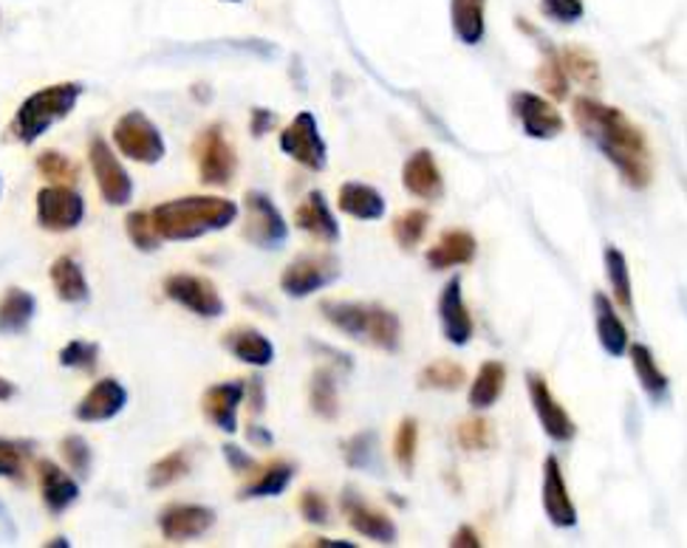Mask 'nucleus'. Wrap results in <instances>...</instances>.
<instances>
[{
    "instance_id": "obj_7",
    "label": "nucleus",
    "mask_w": 687,
    "mask_h": 548,
    "mask_svg": "<svg viewBox=\"0 0 687 548\" xmlns=\"http://www.w3.org/2000/svg\"><path fill=\"white\" fill-rule=\"evenodd\" d=\"M244 201V238L258 246V249H278V246L289 238V227H286L280 209L275 207L271 198L264 196V193H246Z\"/></svg>"
},
{
    "instance_id": "obj_19",
    "label": "nucleus",
    "mask_w": 687,
    "mask_h": 548,
    "mask_svg": "<svg viewBox=\"0 0 687 548\" xmlns=\"http://www.w3.org/2000/svg\"><path fill=\"white\" fill-rule=\"evenodd\" d=\"M402 184L410 196L422 198V201H435V198H442L444 182L433 153L430 151L413 153L402 167Z\"/></svg>"
},
{
    "instance_id": "obj_50",
    "label": "nucleus",
    "mask_w": 687,
    "mask_h": 548,
    "mask_svg": "<svg viewBox=\"0 0 687 548\" xmlns=\"http://www.w3.org/2000/svg\"><path fill=\"white\" fill-rule=\"evenodd\" d=\"M543 18L555 20V23H577L583 18V0H541Z\"/></svg>"
},
{
    "instance_id": "obj_3",
    "label": "nucleus",
    "mask_w": 687,
    "mask_h": 548,
    "mask_svg": "<svg viewBox=\"0 0 687 548\" xmlns=\"http://www.w3.org/2000/svg\"><path fill=\"white\" fill-rule=\"evenodd\" d=\"M80 96V82H58V85L34 91L18 107V114H14L12 125H9V136L20 142V145H34L51 125H58L60 120H65L74 111Z\"/></svg>"
},
{
    "instance_id": "obj_26",
    "label": "nucleus",
    "mask_w": 687,
    "mask_h": 548,
    "mask_svg": "<svg viewBox=\"0 0 687 548\" xmlns=\"http://www.w3.org/2000/svg\"><path fill=\"white\" fill-rule=\"evenodd\" d=\"M337 207L346 215H351V218H360V221H379L384 215V198L371 184L348 182L340 187Z\"/></svg>"
},
{
    "instance_id": "obj_22",
    "label": "nucleus",
    "mask_w": 687,
    "mask_h": 548,
    "mask_svg": "<svg viewBox=\"0 0 687 548\" xmlns=\"http://www.w3.org/2000/svg\"><path fill=\"white\" fill-rule=\"evenodd\" d=\"M295 224L297 229L315 235L322 244H335L340 240V224H337L335 213L328 209V201L322 193H309V196L300 201V207L295 209Z\"/></svg>"
},
{
    "instance_id": "obj_35",
    "label": "nucleus",
    "mask_w": 687,
    "mask_h": 548,
    "mask_svg": "<svg viewBox=\"0 0 687 548\" xmlns=\"http://www.w3.org/2000/svg\"><path fill=\"white\" fill-rule=\"evenodd\" d=\"M309 402L311 410H315L320 418H337V413H340V396H337L335 373L328 371V368H320V371H315V376H311Z\"/></svg>"
},
{
    "instance_id": "obj_1",
    "label": "nucleus",
    "mask_w": 687,
    "mask_h": 548,
    "mask_svg": "<svg viewBox=\"0 0 687 548\" xmlns=\"http://www.w3.org/2000/svg\"><path fill=\"white\" fill-rule=\"evenodd\" d=\"M574 122L586 133V139L603 151V156L617 167L619 178L628 187L645 189L650 184V151L645 133L639 131L619 107L592 96L574 100Z\"/></svg>"
},
{
    "instance_id": "obj_34",
    "label": "nucleus",
    "mask_w": 687,
    "mask_h": 548,
    "mask_svg": "<svg viewBox=\"0 0 687 548\" xmlns=\"http://www.w3.org/2000/svg\"><path fill=\"white\" fill-rule=\"evenodd\" d=\"M606 271L608 283L614 291V303L625 311V314H634V286H630V271L628 260L619 252L617 246H608L606 249Z\"/></svg>"
},
{
    "instance_id": "obj_53",
    "label": "nucleus",
    "mask_w": 687,
    "mask_h": 548,
    "mask_svg": "<svg viewBox=\"0 0 687 548\" xmlns=\"http://www.w3.org/2000/svg\"><path fill=\"white\" fill-rule=\"evenodd\" d=\"M224 458H227V464L229 467H233V473H238V475H246V473H255V461L249 458V455L244 453V449H238L235 447V444H227V447H224Z\"/></svg>"
},
{
    "instance_id": "obj_40",
    "label": "nucleus",
    "mask_w": 687,
    "mask_h": 548,
    "mask_svg": "<svg viewBox=\"0 0 687 548\" xmlns=\"http://www.w3.org/2000/svg\"><path fill=\"white\" fill-rule=\"evenodd\" d=\"M455 442H459V447L466 449V453H484V449H490L492 444H495V430H492V424L486 422V418H464V422L455 427Z\"/></svg>"
},
{
    "instance_id": "obj_13",
    "label": "nucleus",
    "mask_w": 687,
    "mask_h": 548,
    "mask_svg": "<svg viewBox=\"0 0 687 548\" xmlns=\"http://www.w3.org/2000/svg\"><path fill=\"white\" fill-rule=\"evenodd\" d=\"M164 294L171 297L173 303L184 306L198 317H207V320L224 314L222 294L215 291V286L207 278H198V275H187V271L171 275L164 280Z\"/></svg>"
},
{
    "instance_id": "obj_45",
    "label": "nucleus",
    "mask_w": 687,
    "mask_h": 548,
    "mask_svg": "<svg viewBox=\"0 0 687 548\" xmlns=\"http://www.w3.org/2000/svg\"><path fill=\"white\" fill-rule=\"evenodd\" d=\"M127 238L133 240V246H140L142 252H156L158 244H162V235L153 227V218L147 213H131L125 218Z\"/></svg>"
},
{
    "instance_id": "obj_18",
    "label": "nucleus",
    "mask_w": 687,
    "mask_h": 548,
    "mask_svg": "<svg viewBox=\"0 0 687 548\" xmlns=\"http://www.w3.org/2000/svg\"><path fill=\"white\" fill-rule=\"evenodd\" d=\"M127 404V391L116 379H102L76 404L74 416L80 422H111Z\"/></svg>"
},
{
    "instance_id": "obj_20",
    "label": "nucleus",
    "mask_w": 687,
    "mask_h": 548,
    "mask_svg": "<svg viewBox=\"0 0 687 548\" xmlns=\"http://www.w3.org/2000/svg\"><path fill=\"white\" fill-rule=\"evenodd\" d=\"M244 382H222V385H213L202 399L204 416L215 424L224 433H235L238 430V407L244 402Z\"/></svg>"
},
{
    "instance_id": "obj_56",
    "label": "nucleus",
    "mask_w": 687,
    "mask_h": 548,
    "mask_svg": "<svg viewBox=\"0 0 687 548\" xmlns=\"http://www.w3.org/2000/svg\"><path fill=\"white\" fill-rule=\"evenodd\" d=\"M14 535H18V529H14L12 515H9L7 506L0 504V542H12Z\"/></svg>"
},
{
    "instance_id": "obj_29",
    "label": "nucleus",
    "mask_w": 687,
    "mask_h": 548,
    "mask_svg": "<svg viewBox=\"0 0 687 548\" xmlns=\"http://www.w3.org/2000/svg\"><path fill=\"white\" fill-rule=\"evenodd\" d=\"M34 311H38V300L32 291L25 289H9L0 300V334H20L29 328Z\"/></svg>"
},
{
    "instance_id": "obj_8",
    "label": "nucleus",
    "mask_w": 687,
    "mask_h": 548,
    "mask_svg": "<svg viewBox=\"0 0 687 548\" xmlns=\"http://www.w3.org/2000/svg\"><path fill=\"white\" fill-rule=\"evenodd\" d=\"M340 278V263L331 255H304L295 263L286 266L280 275V289L289 297H309L315 291L326 289L328 283H335Z\"/></svg>"
},
{
    "instance_id": "obj_30",
    "label": "nucleus",
    "mask_w": 687,
    "mask_h": 548,
    "mask_svg": "<svg viewBox=\"0 0 687 548\" xmlns=\"http://www.w3.org/2000/svg\"><path fill=\"white\" fill-rule=\"evenodd\" d=\"M51 286L63 303H85L89 300V280L74 258L63 255L51 263Z\"/></svg>"
},
{
    "instance_id": "obj_9",
    "label": "nucleus",
    "mask_w": 687,
    "mask_h": 548,
    "mask_svg": "<svg viewBox=\"0 0 687 548\" xmlns=\"http://www.w3.org/2000/svg\"><path fill=\"white\" fill-rule=\"evenodd\" d=\"M510 105L521 131L532 136V139H555L566 127L561 111L548 100H543V96L532 94V91H515Z\"/></svg>"
},
{
    "instance_id": "obj_28",
    "label": "nucleus",
    "mask_w": 687,
    "mask_h": 548,
    "mask_svg": "<svg viewBox=\"0 0 687 548\" xmlns=\"http://www.w3.org/2000/svg\"><path fill=\"white\" fill-rule=\"evenodd\" d=\"M628 356L643 391L648 393L654 402H665V396H668L670 391V382L663 373V368H659V362L654 360V351H650L648 345H643V342H637V345H628Z\"/></svg>"
},
{
    "instance_id": "obj_49",
    "label": "nucleus",
    "mask_w": 687,
    "mask_h": 548,
    "mask_svg": "<svg viewBox=\"0 0 687 548\" xmlns=\"http://www.w3.org/2000/svg\"><path fill=\"white\" fill-rule=\"evenodd\" d=\"M60 453H63L65 464H69L76 475H89L91 447L85 438H80V435H69V438H63V444H60Z\"/></svg>"
},
{
    "instance_id": "obj_47",
    "label": "nucleus",
    "mask_w": 687,
    "mask_h": 548,
    "mask_svg": "<svg viewBox=\"0 0 687 548\" xmlns=\"http://www.w3.org/2000/svg\"><path fill=\"white\" fill-rule=\"evenodd\" d=\"M38 170L43 173L45 178H51V182H58V184H74L76 182V164L71 162L69 156H63V153L58 151H45L38 156Z\"/></svg>"
},
{
    "instance_id": "obj_15",
    "label": "nucleus",
    "mask_w": 687,
    "mask_h": 548,
    "mask_svg": "<svg viewBox=\"0 0 687 548\" xmlns=\"http://www.w3.org/2000/svg\"><path fill=\"white\" fill-rule=\"evenodd\" d=\"M215 511L209 506L196 504H176L167 506L158 517V529H162L164 540L171 542H187L193 537H202L213 529Z\"/></svg>"
},
{
    "instance_id": "obj_31",
    "label": "nucleus",
    "mask_w": 687,
    "mask_h": 548,
    "mask_svg": "<svg viewBox=\"0 0 687 548\" xmlns=\"http://www.w3.org/2000/svg\"><path fill=\"white\" fill-rule=\"evenodd\" d=\"M291 478H295V467L286 461H271L255 478L240 489V498H278L289 489Z\"/></svg>"
},
{
    "instance_id": "obj_46",
    "label": "nucleus",
    "mask_w": 687,
    "mask_h": 548,
    "mask_svg": "<svg viewBox=\"0 0 687 548\" xmlns=\"http://www.w3.org/2000/svg\"><path fill=\"white\" fill-rule=\"evenodd\" d=\"M25 458H29V444L0 438V478L23 480Z\"/></svg>"
},
{
    "instance_id": "obj_27",
    "label": "nucleus",
    "mask_w": 687,
    "mask_h": 548,
    "mask_svg": "<svg viewBox=\"0 0 687 548\" xmlns=\"http://www.w3.org/2000/svg\"><path fill=\"white\" fill-rule=\"evenodd\" d=\"M455 38L464 45H479L486 34V0H450Z\"/></svg>"
},
{
    "instance_id": "obj_16",
    "label": "nucleus",
    "mask_w": 687,
    "mask_h": 548,
    "mask_svg": "<svg viewBox=\"0 0 687 548\" xmlns=\"http://www.w3.org/2000/svg\"><path fill=\"white\" fill-rule=\"evenodd\" d=\"M543 509H546V517L557 529H574L577 526V509H574V500L568 495L566 478H563L555 455H548L546 464H543Z\"/></svg>"
},
{
    "instance_id": "obj_23",
    "label": "nucleus",
    "mask_w": 687,
    "mask_h": 548,
    "mask_svg": "<svg viewBox=\"0 0 687 548\" xmlns=\"http://www.w3.org/2000/svg\"><path fill=\"white\" fill-rule=\"evenodd\" d=\"M38 473H40V495H43V504L51 515H60V511H65L69 506L76 504V498H80V486H76V480L71 478L65 469H60L58 464H51V461H40Z\"/></svg>"
},
{
    "instance_id": "obj_38",
    "label": "nucleus",
    "mask_w": 687,
    "mask_h": 548,
    "mask_svg": "<svg viewBox=\"0 0 687 548\" xmlns=\"http://www.w3.org/2000/svg\"><path fill=\"white\" fill-rule=\"evenodd\" d=\"M537 82L555 102L568 96V74L561 63V51H555L552 45H543V63L537 69Z\"/></svg>"
},
{
    "instance_id": "obj_10",
    "label": "nucleus",
    "mask_w": 687,
    "mask_h": 548,
    "mask_svg": "<svg viewBox=\"0 0 687 548\" xmlns=\"http://www.w3.org/2000/svg\"><path fill=\"white\" fill-rule=\"evenodd\" d=\"M526 391H530L532 410H535V416H537V422H541L543 433H546L548 438L557 444L572 442L574 435H577V424H574L572 416L563 410V404L552 396L546 379H543L541 373L530 371L526 373Z\"/></svg>"
},
{
    "instance_id": "obj_39",
    "label": "nucleus",
    "mask_w": 687,
    "mask_h": 548,
    "mask_svg": "<svg viewBox=\"0 0 687 548\" xmlns=\"http://www.w3.org/2000/svg\"><path fill=\"white\" fill-rule=\"evenodd\" d=\"M466 382V373L459 362L435 360L419 373V387L424 391H459Z\"/></svg>"
},
{
    "instance_id": "obj_14",
    "label": "nucleus",
    "mask_w": 687,
    "mask_h": 548,
    "mask_svg": "<svg viewBox=\"0 0 687 548\" xmlns=\"http://www.w3.org/2000/svg\"><path fill=\"white\" fill-rule=\"evenodd\" d=\"M342 515H346L348 526H351L357 535L368 537V540L373 542H384V546H391V542H397V526H393V520L384 511L373 509L371 504H366V500L357 495L353 489H346L342 492Z\"/></svg>"
},
{
    "instance_id": "obj_12",
    "label": "nucleus",
    "mask_w": 687,
    "mask_h": 548,
    "mask_svg": "<svg viewBox=\"0 0 687 548\" xmlns=\"http://www.w3.org/2000/svg\"><path fill=\"white\" fill-rule=\"evenodd\" d=\"M89 158H91V170H94L96 187H100L102 198H105L107 204H114V207H125L133 196V182H131V176H127L125 167H122L120 158L111 153V145L96 136V139L91 142Z\"/></svg>"
},
{
    "instance_id": "obj_52",
    "label": "nucleus",
    "mask_w": 687,
    "mask_h": 548,
    "mask_svg": "<svg viewBox=\"0 0 687 548\" xmlns=\"http://www.w3.org/2000/svg\"><path fill=\"white\" fill-rule=\"evenodd\" d=\"M244 399H246V404H249V413H253V416H258V413H264V404H266L264 379H258V376L249 379V382H246Z\"/></svg>"
},
{
    "instance_id": "obj_2",
    "label": "nucleus",
    "mask_w": 687,
    "mask_h": 548,
    "mask_svg": "<svg viewBox=\"0 0 687 548\" xmlns=\"http://www.w3.org/2000/svg\"><path fill=\"white\" fill-rule=\"evenodd\" d=\"M151 218L164 240H193L227 229L238 218V207L218 196H187L158 204Z\"/></svg>"
},
{
    "instance_id": "obj_25",
    "label": "nucleus",
    "mask_w": 687,
    "mask_h": 548,
    "mask_svg": "<svg viewBox=\"0 0 687 548\" xmlns=\"http://www.w3.org/2000/svg\"><path fill=\"white\" fill-rule=\"evenodd\" d=\"M224 348L233 353L235 360L255 368H266L275 360V345L260 334L258 328H233V331L224 337Z\"/></svg>"
},
{
    "instance_id": "obj_6",
    "label": "nucleus",
    "mask_w": 687,
    "mask_h": 548,
    "mask_svg": "<svg viewBox=\"0 0 687 548\" xmlns=\"http://www.w3.org/2000/svg\"><path fill=\"white\" fill-rule=\"evenodd\" d=\"M280 151L286 156L295 158L297 164H304L306 170H322L328 158V147L320 136V127H317L315 114L304 111L291 120V125L284 127L280 133Z\"/></svg>"
},
{
    "instance_id": "obj_32",
    "label": "nucleus",
    "mask_w": 687,
    "mask_h": 548,
    "mask_svg": "<svg viewBox=\"0 0 687 548\" xmlns=\"http://www.w3.org/2000/svg\"><path fill=\"white\" fill-rule=\"evenodd\" d=\"M506 385V368L501 362H484L470 385V407L486 410L499 402Z\"/></svg>"
},
{
    "instance_id": "obj_21",
    "label": "nucleus",
    "mask_w": 687,
    "mask_h": 548,
    "mask_svg": "<svg viewBox=\"0 0 687 548\" xmlns=\"http://www.w3.org/2000/svg\"><path fill=\"white\" fill-rule=\"evenodd\" d=\"M594 325H597V340L603 351L614 360H619L628 351V328H625L623 317L617 314V306L612 303V297L597 291L594 294Z\"/></svg>"
},
{
    "instance_id": "obj_43",
    "label": "nucleus",
    "mask_w": 687,
    "mask_h": 548,
    "mask_svg": "<svg viewBox=\"0 0 687 548\" xmlns=\"http://www.w3.org/2000/svg\"><path fill=\"white\" fill-rule=\"evenodd\" d=\"M417 449H419L417 418H402V424L397 427V438H393V458H397V464L404 469V473L413 469Z\"/></svg>"
},
{
    "instance_id": "obj_54",
    "label": "nucleus",
    "mask_w": 687,
    "mask_h": 548,
    "mask_svg": "<svg viewBox=\"0 0 687 548\" xmlns=\"http://www.w3.org/2000/svg\"><path fill=\"white\" fill-rule=\"evenodd\" d=\"M271 125H275V114H271V111H266V107H255L253 111V133L255 136H264V133H269Z\"/></svg>"
},
{
    "instance_id": "obj_44",
    "label": "nucleus",
    "mask_w": 687,
    "mask_h": 548,
    "mask_svg": "<svg viewBox=\"0 0 687 548\" xmlns=\"http://www.w3.org/2000/svg\"><path fill=\"white\" fill-rule=\"evenodd\" d=\"M60 365L74 368V371L94 373L96 365H100V345L85 340H71L69 345L60 351Z\"/></svg>"
},
{
    "instance_id": "obj_41",
    "label": "nucleus",
    "mask_w": 687,
    "mask_h": 548,
    "mask_svg": "<svg viewBox=\"0 0 687 548\" xmlns=\"http://www.w3.org/2000/svg\"><path fill=\"white\" fill-rule=\"evenodd\" d=\"M430 215L424 209H408L393 221V238L402 249H413V246L422 244V238L428 235Z\"/></svg>"
},
{
    "instance_id": "obj_51",
    "label": "nucleus",
    "mask_w": 687,
    "mask_h": 548,
    "mask_svg": "<svg viewBox=\"0 0 687 548\" xmlns=\"http://www.w3.org/2000/svg\"><path fill=\"white\" fill-rule=\"evenodd\" d=\"M300 515L309 520V524L315 526H326L328 520H331V509H328V500L322 498L320 492L315 489H306L304 495H300Z\"/></svg>"
},
{
    "instance_id": "obj_5",
    "label": "nucleus",
    "mask_w": 687,
    "mask_h": 548,
    "mask_svg": "<svg viewBox=\"0 0 687 548\" xmlns=\"http://www.w3.org/2000/svg\"><path fill=\"white\" fill-rule=\"evenodd\" d=\"M196 164L198 176L209 187H224L233 182L238 162H235V151L224 136L222 125H209L196 139Z\"/></svg>"
},
{
    "instance_id": "obj_57",
    "label": "nucleus",
    "mask_w": 687,
    "mask_h": 548,
    "mask_svg": "<svg viewBox=\"0 0 687 548\" xmlns=\"http://www.w3.org/2000/svg\"><path fill=\"white\" fill-rule=\"evenodd\" d=\"M246 435H249V442L258 444V447H269L271 444V435L266 433L264 427H255V424L253 427H246Z\"/></svg>"
},
{
    "instance_id": "obj_59",
    "label": "nucleus",
    "mask_w": 687,
    "mask_h": 548,
    "mask_svg": "<svg viewBox=\"0 0 687 548\" xmlns=\"http://www.w3.org/2000/svg\"><path fill=\"white\" fill-rule=\"evenodd\" d=\"M227 3H240V0H227Z\"/></svg>"
},
{
    "instance_id": "obj_48",
    "label": "nucleus",
    "mask_w": 687,
    "mask_h": 548,
    "mask_svg": "<svg viewBox=\"0 0 687 548\" xmlns=\"http://www.w3.org/2000/svg\"><path fill=\"white\" fill-rule=\"evenodd\" d=\"M373 453H377V435L373 433H357L342 444V455L346 464L353 469H368L373 464Z\"/></svg>"
},
{
    "instance_id": "obj_36",
    "label": "nucleus",
    "mask_w": 687,
    "mask_h": 548,
    "mask_svg": "<svg viewBox=\"0 0 687 548\" xmlns=\"http://www.w3.org/2000/svg\"><path fill=\"white\" fill-rule=\"evenodd\" d=\"M399 337H402V325L393 311L382 309V306H371V320H368L366 342L382 348V351H397Z\"/></svg>"
},
{
    "instance_id": "obj_33",
    "label": "nucleus",
    "mask_w": 687,
    "mask_h": 548,
    "mask_svg": "<svg viewBox=\"0 0 687 548\" xmlns=\"http://www.w3.org/2000/svg\"><path fill=\"white\" fill-rule=\"evenodd\" d=\"M322 317L335 328H340L342 334L357 337V340H366L368 334V320H371V306L360 303H322L320 306Z\"/></svg>"
},
{
    "instance_id": "obj_4",
    "label": "nucleus",
    "mask_w": 687,
    "mask_h": 548,
    "mask_svg": "<svg viewBox=\"0 0 687 548\" xmlns=\"http://www.w3.org/2000/svg\"><path fill=\"white\" fill-rule=\"evenodd\" d=\"M114 142L131 162L156 164L164 158V139L158 127L142 111H127L114 127Z\"/></svg>"
},
{
    "instance_id": "obj_42",
    "label": "nucleus",
    "mask_w": 687,
    "mask_h": 548,
    "mask_svg": "<svg viewBox=\"0 0 687 548\" xmlns=\"http://www.w3.org/2000/svg\"><path fill=\"white\" fill-rule=\"evenodd\" d=\"M189 469V461H187V453H171V455H164L162 461H156L151 467V473H147V486L151 489H162V486H171L176 484L178 478H184Z\"/></svg>"
},
{
    "instance_id": "obj_37",
    "label": "nucleus",
    "mask_w": 687,
    "mask_h": 548,
    "mask_svg": "<svg viewBox=\"0 0 687 548\" xmlns=\"http://www.w3.org/2000/svg\"><path fill=\"white\" fill-rule=\"evenodd\" d=\"M561 63L566 69L568 80H577L583 89H597L599 82V63L594 60V54L581 45H568L561 51Z\"/></svg>"
},
{
    "instance_id": "obj_55",
    "label": "nucleus",
    "mask_w": 687,
    "mask_h": 548,
    "mask_svg": "<svg viewBox=\"0 0 687 548\" xmlns=\"http://www.w3.org/2000/svg\"><path fill=\"white\" fill-rule=\"evenodd\" d=\"M450 546H453V548H461V546L481 548V546H484V542H481V537L475 535V531L470 529V526H461V529L453 535V540H450Z\"/></svg>"
},
{
    "instance_id": "obj_11",
    "label": "nucleus",
    "mask_w": 687,
    "mask_h": 548,
    "mask_svg": "<svg viewBox=\"0 0 687 548\" xmlns=\"http://www.w3.org/2000/svg\"><path fill=\"white\" fill-rule=\"evenodd\" d=\"M85 218V201L65 184L38 193V224L49 232H71Z\"/></svg>"
},
{
    "instance_id": "obj_58",
    "label": "nucleus",
    "mask_w": 687,
    "mask_h": 548,
    "mask_svg": "<svg viewBox=\"0 0 687 548\" xmlns=\"http://www.w3.org/2000/svg\"><path fill=\"white\" fill-rule=\"evenodd\" d=\"M14 393H18V387H14L12 382H9V379L0 376V402H9V399H12Z\"/></svg>"
},
{
    "instance_id": "obj_17",
    "label": "nucleus",
    "mask_w": 687,
    "mask_h": 548,
    "mask_svg": "<svg viewBox=\"0 0 687 548\" xmlns=\"http://www.w3.org/2000/svg\"><path fill=\"white\" fill-rule=\"evenodd\" d=\"M439 322L442 334L450 345H466L473 340V317L466 311L464 294H461V278H450L439 297Z\"/></svg>"
},
{
    "instance_id": "obj_24",
    "label": "nucleus",
    "mask_w": 687,
    "mask_h": 548,
    "mask_svg": "<svg viewBox=\"0 0 687 548\" xmlns=\"http://www.w3.org/2000/svg\"><path fill=\"white\" fill-rule=\"evenodd\" d=\"M479 252V244L466 229H448L442 238L435 240L428 249L430 269H453V266H466Z\"/></svg>"
}]
</instances>
